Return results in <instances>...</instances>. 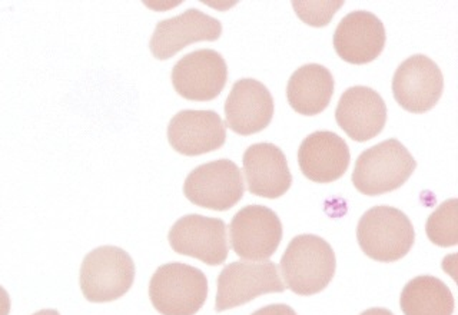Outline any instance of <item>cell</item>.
<instances>
[{
  "mask_svg": "<svg viewBox=\"0 0 458 315\" xmlns=\"http://www.w3.org/2000/svg\"><path fill=\"white\" fill-rule=\"evenodd\" d=\"M334 250L321 236L304 234L291 241L281 258L286 286L298 295H314L326 290L335 274Z\"/></svg>",
  "mask_w": 458,
  "mask_h": 315,
  "instance_id": "6da1fadb",
  "label": "cell"
},
{
  "mask_svg": "<svg viewBox=\"0 0 458 315\" xmlns=\"http://www.w3.org/2000/svg\"><path fill=\"white\" fill-rule=\"evenodd\" d=\"M417 162L398 140H386L364 150L352 171V183L369 197L398 190L407 183Z\"/></svg>",
  "mask_w": 458,
  "mask_h": 315,
  "instance_id": "7a4b0ae2",
  "label": "cell"
},
{
  "mask_svg": "<svg viewBox=\"0 0 458 315\" xmlns=\"http://www.w3.org/2000/svg\"><path fill=\"white\" fill-rule=\"evenodd\" d=\"M357 240L362 252L374 261L395 262L411 251L415 231L404 212L381 205L362 215Z\"/></svg>",
  "mask_w": 458,
  "mask_h": 315,
  "instance_id": "3957f363",
  "label": "cell"
},
{
  "mask_svg": "<svg viewBox=\"0 0 458 315\" xmlns=\"http://www.w3.org/2000/svg\"><path fill=\"white\" fill-rule=\"evenodd\" d=\"M149 298L162 315H195L208 298V279L192 265H161L149 283Z\"/></svg>",
  "mask_w": 458,
  "mask_h": 315,
  "instance_id": "277c9868",
  "label": "cell"
},
{
  "mask_svg": "<svg viewBox=\"0 0 458 315\" xmlns=\"http://www.w3.org/2000/svg\"><path fill=\"white\" fill-rule=\"evenodd\" d=\"M79 281L86 300L111 302L131 290L135 281V264L122 248H95L83 260Z\"/></svg>",
  "mask_w": 458,
  "mask_h": 315,
  "instance_id": "5b68a950",
  "label": "cell"
},
{
  "mask_svg": "<svg viewBox=\"0 0 458 315\" xmlns=\"http://www.w3.org/2000/svg\"><path fill=\"white\" fill-rule=\"evenodd\" d=\"M285 284L271 261H238L226 265L218 277L215 311L241 307L265 294L284 293Z\"/></svg>",
  "mask_w": 458,
  "mask_h": 315,
  "instance_id": "8992f818",
  "label": "cell"
},
{
  "mask_svg": "<svg viewBox=\"0 0 458 315\" xmlns=\"http://www.w3.org/2000/svg\"><path fill=\"white\" fill-rule=\"evenodd\" d=\"M245 186L238 165L229 159L208 162L186 176L183 193L198 207L228 211L242 200Z\"/></svg>",
  "mask_w": 458,
  "mask_h": 315,
  "instance_id": "52a82bcc",
  "label": "cell"
},
{
  "mask_svg": "<svg viewBox=\"0 0 458 315\" xmlns=\"http://www.w3.org/2000/svg\"><path fill=\"white\" fill-rule=\"evenodd\" d=\"M231 247L242 260L267 261L283 241V224L271 208L248 205L236 212L231 226Z\"/></svg>",
  "mask_w": 458,
  "mask_h": 315,
  "instance_id": "ba28073f",
  "label": "cell"
},
{
  "mask_svg": "<svg viewBox=\"0 0 458 315\" xmlns=\"http://www.w3.org/2000/svg\"><path fill=\"white\" fill-rule=\"evenodd\" d=\"M443 90V72L426 55H412L394 73V99L411 114L431 111L440 100Z\"/></svg>",
  "mask_w": 458,
  "mask_h": 315,
  "instance_id": "9c48e42d",
  "label": "cell"
},
{
  "mask_svg": "<svg viewBox=\"0 0 458 315\" xmlns=\"http://www.w3.org/2000/svg\"><path fill=\"white\" fill-rule=\"evenodd\" d=\"M228 81V64L214 49L185 55L172 69V85L188 100H212L221 95Z\"/></svg>",
  "mask_w": 458,
  "mask_h": 315,
  "instance_id": "30bf717a",
  "label": "cell"
},
{
  "mask_svg": "<svg viewBox=\"0 0 458 315\" xmlns=\"http://www.w3.org/2000/svg\"><path fill=\"white\" fill-rule=\"evenodd\" d=\"M172 250L197 258L207 265H221L228 258L226 224L219 218L185 215L172 226L168 235Z\"/></svg>",
  "mask_w": 458,
  "mask_h": 315,
  "instance_id": "8fae6325",
  "label": "cell"
},
{
  "mask_svg": "<svg viewBox=\"0 0 458 315\" xmlns=\"http://www.w3.org/2000/svg\"><path fill=\"white\" fill-rule=\"evenodd\" d=\"M222 35L218 19L198 9H188L175 18L165 19L150 38V52L159 61H168L183 47L197 42H215Z\"/></svg>",
  "mask_w": 458,
  "mask_h": 315,
  "instance_id": "7c38bea8",
  "label": "cell"
},
{
  "mask_svg": "<svg viewBox=\"0 0 458 315\" xmlns=\"http://www.w3.org/2000/svg\"><path fill=\"white\" fill-rule=\"evenodd\" d=\"M386 28L371 12L348 13L334 33V47L343 61L367 64L376 61L386 47Z\"/></svg>",
  "mask_w": 458,
  "mask_h": 315,
  "instance_id": "4fadbf2b",
  "label": "cell"
},
{
  "mask_svg": "<svg viewBox=\"0 0 458 315\" xmlns=\"http://www.w3.org/2000/svg\"><path fill=\"white\" fill-rule=\"evenodd\" d=\"M335 119L351 140L367 142L386 128V105L381 95L371 88L352 86L341 95Z\"/></svg>",
  "mask_w": 458,
  "mask_h": 315,
  "instance_id": "5bb4252c",
  "label": "cell"
},
{
  "mask_svg": "<svg viewBox=\"0 0 458 315\" xmlns=\"http://www.w3.org/2000/svg\"><path fill=\"white\" fill-rule=\"evenodd\" d=\"M168 140L185 157L214 152L225 143V122L214 111H181L169 122Z\"/></svg>",
  "mask_w": 458,
  "mask_h": 315,
  "instance_id": "9a60e30c",
  "label": "cell"
},
{
  "mask_svg": "<svg viewBox=\"0 0 458 315\" xmlns=\"http://www.w3.org/2000/svg\"><path fill=\"white\" fill-rule=\"evenodd\" d=\"M274 99L264 83L255 79H240L226 98L225 122L238 135L261 132L271 123Z\"/></svg>",
  "mask_w": 458,
  "mask_h": 315,
  "instance_id": "2e32d148",
  "label": "cell"
},
{
  "mask_svg": "<svg viewBox=\"0 0 458 315\" xmlns=\"http://www.w3.org/2000/svg\"><path fill=\"white\" fill-rule=\"evenodd\" d=\"M350 161L347 142L329 131L310 133L298 150L301 172L312 183H334L347 172Z\"/></svg>",
  "mask_w": 458,
  "mask_h": 315,
  "instance_id": "e0dca14e",
  "label": "cell"
},
{
  "mask_svg": "<svg viewBox=\"0 0 458 315\" xmlns=\"http://www.w3.org/2000/svg\"><path fill=\"white\" fill-rule=\"evenodd\" d=\"M242 162L248 190L257 197L276 200L285 195L293 185L285 155L272 143L250 145L243 154Z\"/></svg>",
  "mask_w": 458,
  "mask_h": 315,
  "instance_id": "ac0fdd59",
  "label": "cell"
},
{
  "mask_svg": "<svg viewBox=\"0 0 458 315\" xmlns=\"http://www.w3.org/2000/svg\"><path fill=\"white\" fill-rule=\"evenodd\" d=\"M334 76L326 66L304 64L293 72L286 86V99L293 111L315 116L328 107L334 95Z\"/></svg>",
  "mask_w": 458,
  "mask_h": 315,
  "instance_id": "d6986e66",
  "label": "cell"
},
{
  "mask_svg": "<svg viewBox=\"0 0 458 315\" xmlns=\"http://www.w3.org/2000/svg\"><path fill=\"white\" fill-rule=\"evenodd\" d=\"M400 305L404 315H453L454 297L441 279L420 276L404 286Z\"/></svg>",
  "mask_w": 458,
  "mask_h": 315,
  "instance_id": "ffe728a7",
  "label": "cell"
},
{
  "mask_svg": "<svg viewBox=\"0 0 458 315\" xmlns=\"http://www.w3.org/2000/svg\"><path fill=\"white\" fill-rule=\"evenodd\" d=\"M458 200L451 198L437 208L427 221V236L438 247H454L458 243Z\"/></svg>",
  "mask_w": 458,
  "mask_h": 315,
  "instance_id": "44dd1931",
  "label": "cell"
},
{
  "mask_svg": "<svg viewBox=\"0 0 458 315\" xmlns=\"http://www.w3.org/2000/svg\"><path fill=\"white\" fill-rule=\"evenodd\" d=\"M293 6L301 21L307 25L321 28L328 25L334 14L344 6V2H293Z\"/></svg>",
  "mask_w": 458,
  "mask_h": 315,
  "instance_id": "7402d4cb",
  "label": "cell"
},
{
  "mask_svg": "<svg viewBox=\"0 0 458 315\" xmlns=\"http://www.w3.org/2000/svg\"><path fill=\"white\" fill-rule=\"evenodd\" d=\"M250 315H297L290 305L285 304H272L267 307L259 308L257 311L252 312Z\"/></svg>",
  "mask_w": 458,
  "mask_h": 315,
  "instance_id": "603a6c76",
  "label": "cell"
},
{
  "mask_svg": "<svg viewBox=\"0 0 458 315\" xmlns=\"http://www.w3.org/2000/svg\"><path fill=\"white\" fill-rule=\"evenodd\" d=\"M9 312H11V297L4 286L0 285V315H9Z\"/></svg>",
  "mask_w": 458,
  "mask_h": 315,
  "instance_id": "cb8c5ba5",
  "label": "cell"
},
{
  "mask_svg": "<svg viewBox=\"0 0 458 315\" xmlns=\"http://www.w3.org/2000/svg\"><path fill=\"white\" fill-rule=\"evenodd\" d=\"M360 315H394L390 310H386V308H369L367 311L362 312Z\"/></svg>",
  "mask_w": 458,
  "mask_h": 315,
  "instance_id": "d4e9b609",
  "label": "cell"
},
{
  "mask_svg": "<svg viewBox=\"0 0 458 315\" xmlns=\"http://www.w3.org/2000/svg\"><path fill=\"white\" fill-rule=\"evenodd\" d=\"M33 315H61L56 310H42V311H38Z\"/></svg>",
  "mask_w": 458,
  "mask_h": 315,
  "instance_id": "484cf974",
  "label": "cell"
}]
</instances>
